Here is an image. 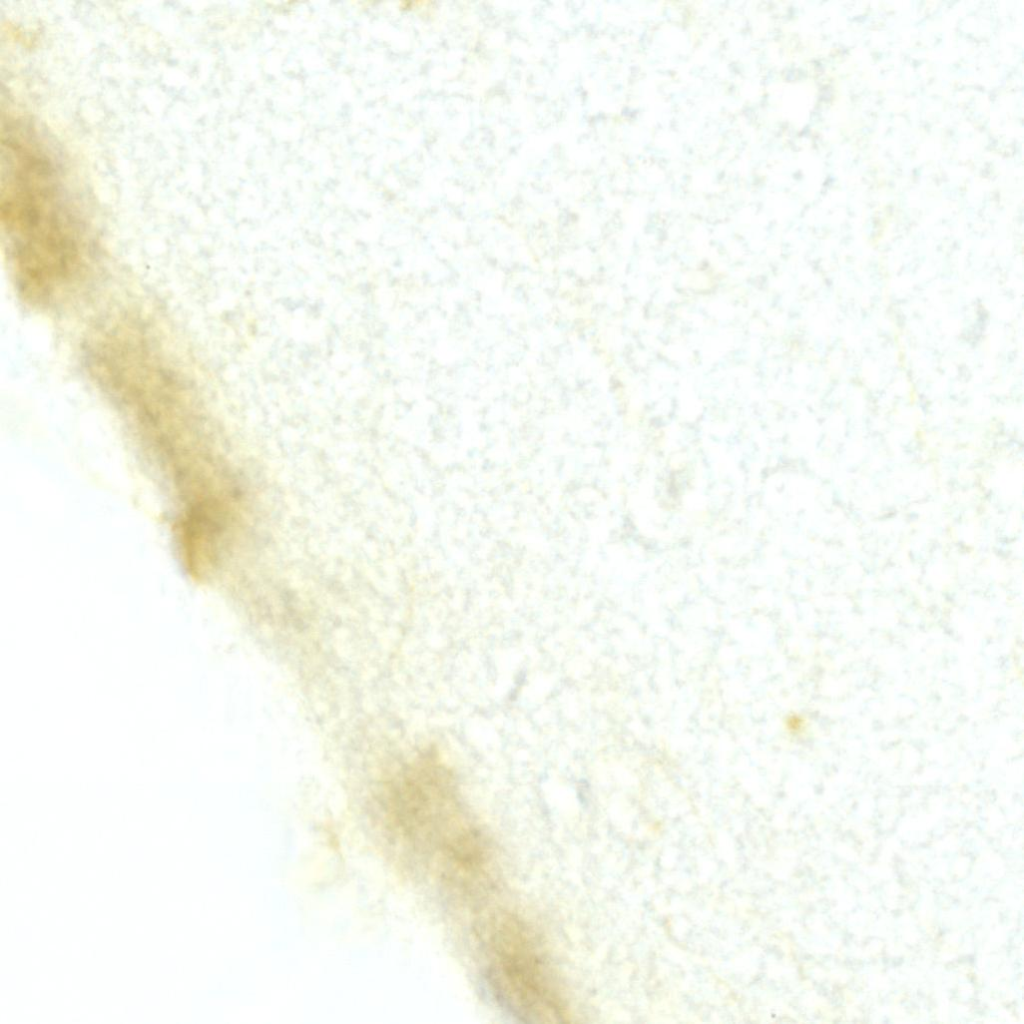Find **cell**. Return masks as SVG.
I'll return each mask as SVG.
<instances>
[{
  "label": "cell",
  "mask_w": 1024,
  "mask_h": 1024,
  "mask_svg": "<svg viewBox=\"0 0 1024 1024\" xmlns=\"http://www.w3.org/2000/svg\"><path fill=\"white\" fill-rule=\"evenodd\" d=\"M1 226L12 283L29 306L58 311L83 300L100 276L93 222L50 155L26 142L7 152Z\"/></svg>",
  "instance_id": "1"
},
{
  "label": "cell",
  "mask_w": 1024,
  "mask_h": 1024,
  "mask_svg": "<svg viewBox=\"0 0 1024 1024\" xmlns=\"http://www.w3.org/2000/svg\"><path fill=\"white\" fill-rule=\"evenodd\" d=\"M478 930L484 978L497 1003L524 1023L566 1022L564 986L536 931L507 911L490 915Z\"/></svg>",
  "instance_id": "2"
}]
</instances>
